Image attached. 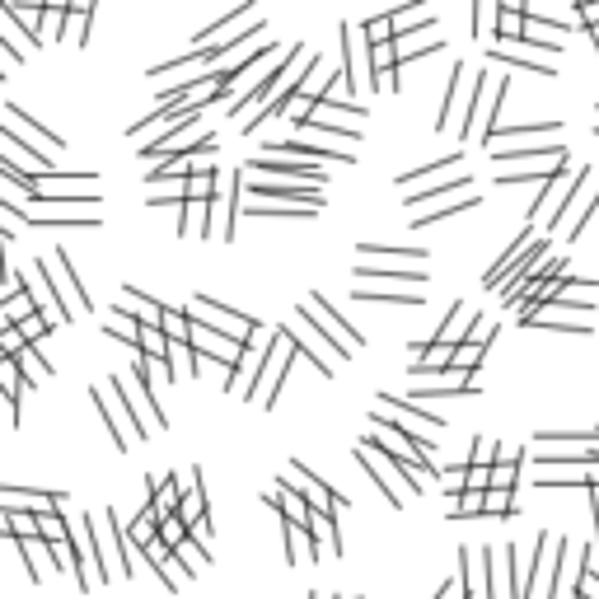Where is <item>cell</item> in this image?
<instances>
[{
  "mask_svg": "<svg viewBox=\"0 0 599 599\" xmlns=\"http://www.w3.org/2000/svg\"><path fill=\"white\" fill-rule=\"evenodd\" d=\"M361 258H393V262H426V249H384V244H361Z\"/></svg>",
  "mask_w": 599,
  "mask_h": 599,
  "instance_id": "d590c367",
  "label": "cell"
},
{
  "mask_svg": "<svg viewBox=\"0 0 599 599\" xmlns=\"http://www.w3.org/2000/svg\"><path fill=\"white\" fill-rule=\"evenodd\" d=\"M356 300H370V305H422L417 291H384V295H375L366 286H356Z\"/></svg>",
  "mask_w": 599,
  "mask_h": 599,
  "instance_id": "74e56055",
  "label": "cell"
},
{
  "mask_svg": "<svg viewBox=\"0 0 599 599\" xmlns=\"http://www.w3.org/2000/svg\"><path fill=\"white\" fill-rule=\"evenodd\" d=\"M136 347H141L145 361H155V366H165V361H169V337H165V328H141Z\"/></svg>",
  "mask_w": 599,
  "mask_h": 599,
  "instance_id": "603a6c76",
  "label": "cell"
},
{
  "mask_svg": "<svg viewBox=\"0 0 599 599\" xmlns=\"http://www.w3.org/2000/svg\"><path fill=\"white\" fill-rule=\"evenodd\" d=\"M5 127H10V132H24V136H33V145H48V150H61V136H52L48 127H37V123H28V112H24L19 103H5Z\"/></svg>",
  "mask_w": 599,
  "mask_h": 599,
  "instance_id": "5bb4252c",
  "label": "cell"
},
{
  "mask_svg": "<svg viewBox=\"0 0 599 599\" xmlns=\"http://www.w3.org/2000/svg\"><path fill=\"white\" fill-rule=\"evenodd\" d=\"M183 375H192V347H183V342H169L165 380H183Z\"/></svg>",
  "mask_w": 599,
  "mask_h": 599,
  "instance_id": "d6a6232c",
  "label": "cell"
},
{
  "mask_svg": "<svg viewBox=\"0 0 599 599\" xmlns=\"http://www.w3.org/2000/svg\"><path fill=\"white\" fill-rule=\"evenodd\" d=\"M473 207H477V192H468V197H459V202H445V207L426 211L417 225H441V220H450V216H459V211H473Z\"/></svg>",
  "mask_w": 599,
  "mask_h": 599,
  "instance_id": "836d02e7",
  "label": "cell"
},
{
  "mask_svg": "<svg viewBox=\"0 0 599 599\" xmlns=\"http://www.w3.org/2000/svg\"><path fill=\"white\" fill-rule=\"evenodd\" d=\"M174 562H178V572H183V576L192 581L197 572H202V567H207V548H202V543H197V539H187L183 548H174Z\"/></svg>",
  "mask_w": 599,
  "mask_h": 599,
  "instance_id": "cb8c5ba5",
  "label": "cell"
},
{
  "mask_svg": "<svg viewBox=\"0 0 599 599\" xmlns=\"http://www.w3.org/2000/svg\"><path fill=\"white\" fill-rule=\"evenodd\" d=\"M300 309H305V318H309V324L318 328V337L328 342V351L337 356V361H351V356L361 351V342H366V337L356 333V328L347 324V318H342V314H337V309H333L324 295H309Z\"/></svg>",
  "mask_w": 599,
  "mask_h": 599,
  "instance_id": "6da1fadb",
  "label": "cell"
},
{
  "mask_svg": "<svg viewBox=\"0 0 599 599\" xmlns=\"http://www.w3.org/2000/svg\"><path fill=\"white\" fill-rule=\"evenodd\" d=\"M192 539H197V543H211V520H197V525H192Z\"/></svg>",
  "mask_w": 599,
  "mask_h": 599,
  "instance_id": "b9f144b4",
  "label": "cell"
},
{
  "mask_svg": "<svg viewBox=\"0 0 599 599\" xmlns=\"http://www.w3.org/2000/svg\"><path fill=\"white\" fill-rule=\"evenodd\" d=\"M19 370H24L28 380H48V375H52V361H43V356H37V351L28 347V351L19 356Z\"/></svg>",
  "mask_w": 599,
  "mask_h": 599,
  "instance_id": "ab89813d",
  "label": "cell"
},
{
  "mask_svg": "<svg viewBox=\"0 0 599 599\" xmlns=\"http://www.w3.org/2000/svg\"><path fill=\"white\" fill-rule=\"evenodd\" d=\"M590 37H594V52H599V28H590Z\"/></svg>",
  "mask_w": 599,
  "mask_h": 599,
  "instance_id": "7bdbcfd3",
  "label": "cell"
},
{
  "mask_svg": "<svg viewBox=\"0 0 599 599\" xmlns=\"http://www.w3.org/2000/svg\"><path fill=\"white\" fill-rule=\"evenodd\" d=\"M492 61L515 66V70H525V75H552V66H548V61H529L525 52H506V48H497V52H492Z\"/></svg>",
  "mask_w": 599,
  "mask_h": 599,
  "instance_id": "4dcf8cb0",
  "label": "cell"
},
{
  "mask_svg": "<svg viewBox=\"0 0 599 599\" xmlns=\"http://www.w3.org/2000/svg\"><path fill=\"white\" fill-rule=\"evenodd\" d=\"M492 155H497V165H515V169H520V165H543V159H548V165H562V159H572L562 141H539V145H520V150H492Z\"/></svg>",
  "mask_w": 599,
  "mask_h": 599,
  "instance_id": "52a82bcc",
  "label": "cell"
},
{
  "mask_svg": "<svg viewBox=\"0 0 599 599\" xmlns=\"http://www.w3.org/2000/svg\"><path fill=\"white\" fill-rule=\"evenodd\" d=\"M459 80H464V61L450 66V85H445V99H441V117H435V132H450V108H455V94H459Z\"/></svg>",
  "mask_w": 599,
  "mask_h": 599,
  "instance_id": "1f68e13d",
  "label": "cell"
},
{
  "mask_svg": "<svg viewBox=\"0 0 599 599\" xmlns=\"http://www.w3.org/2000/svg\"><path fill=\"white\" fill-rule=\"evenodd\" d=\"M398 66H408V61H422V57H431V52H441L445 48V37H435V33H417V37H398Z\"/></svg>",
  "mask_w": 599,
  "mask_h": 599,
  "instance_id": "2e32d148",
  "label": "cell"
},
{
  "mask_svg": "<svg viewBox=\"0 0 599 599\" xmlns=\"http://www.w3.org/2000/svg\"><path fill=\"white\" fill-rule=\"evenodd\" d=\"M557 132H562V123H557V117H548V123H520V127H501L497 136L501 141H529V136H557Z\"/></svg>",
  "mask_w": 599,
  "mask_h": 599,
  "instance_id": "484cf974",
  "label": "cell"
},
{
  "mask_svg": "<svg viewBox=\"0 0 599 599\" xmlns=\"http://www.w3.org/2000/svg\"><path fill=\"white\" fill-rule=\"evenodd\" d=\"M286 483L314 506V515H337L342 506H347V497L342 492H333L328 483H324V477H318V473H309L305 464H291L286 468Z\"/></svg>",
  "mask_w": 599,
  "mask_h": 599,
  "instance_id": "277c9868",
  "label": "cell"
},
{
  "mask_svg": "<svg viewBox=\"0 0 599 599\" xmlns=\"http://www.w3.org/2000/svg\"><path fill=\"white\" fill-rule=\"evenodd\" d=\"M497 464H501V445L487 441V435H477V441H473V464H468V468H497Z\"/></svg>",
  "mask_w": 599,
  "mask_h": 599,
  "instance_id": "f35d334b",
  "label": "cell"
},
{
  "mask_svg": "<svg viewBox=\"0 0 599 599\" xmlns=\"http://www.w3.org/2000/svg\"><path fill=\"white\" fill-rule=\"evenodd\" d=\"M15 548L28 557V581H37V585H43V581H48V572H57L52 543H43V539H15Z\"/></svg>",
  "mask_w": 599,
  "mask_h": 599,
  "instance_id": "4fadbf2b",
  "label": "cell"
},
{
  "mask_svg": "<svg viewBox=\"0 0 599 599\" xmlns=\"http://www.w3.org/2000/svg\"><path fill=\"white\" fill-rule=\"evenodd\" d=\"M0 501H5V510H33V515H52V510H61L66 492H24V487H5V492H0Z\"/></svg>",
  "mask_w": 599,
  "mask_h": 599,
  "instance_id": "8fae6325",
  "label": "cell"
},
{
  "mask_svg": "<svg viewBox=\"0 0 599 599\" xmlns=\"http://www.w3.org/2000/svg\"><path fill=\"white\" fill-rule=\"evenodd\" d=\"M356 282H389V286H426V267H375L356 262Z\"/></svg>",
  "mask_w": 599,
  "mask_h": 599,
  "instance_id": "9c48e42d",
  "label": "cell"
},
{
  "mask_svg": "<svg viewBox=\"0 0 599 599\" xmlns=\"http://www.w3.org/2000/svg\"><path fill=\"white\" fill-rule=\"evenodd\" d=\"M192 539V525H183L178 515H165V520H159V543L165 548H183Z\"/></svg>",
  "mask_w": 599,
  "mask_h": 599,
  "instance_id": "e575fe53",
  "label": "cell"
},
{
  "mask_svg": "<svg viewBox=\"0 0 599 599\" xmlns=\"http://www.w3.org/2000/svg\"><path fill=\"white\" fill-rule=\"evenodd\" d=\"M253 216H272V220H309L318 207H282V202H253Z\"/></svg>",
  "mask_w": 599,
  "mask_h": 599,
  "instance_id": "83f0119b",
  "label": "cell"
},
{
  "mask_svg": "<svg viewBox=\"0 0 599 599\" xmlns=\"http://www.w3.org/2000/svg\"><path fill=\"white\" fill-rule=\"evenodd\" d=\"M117 309H123L127 318H136L141 328H165V314H169V305L145 300V295L132 291V286H123V300H117Z\"/></svg>",
  "mask_w": 599,
  "mask_h": 599,
  "instance_id": "30bf717a",
  "label": "cell"
},
{
  "mask_svg": "<svg viewBox=\"0 0 599 599\" xmlns=\"http://www.w3.org/2000/svg\"><path fill=\"white\" fill-rule=\"evenodd\" d=\"M150 506H155L159 515H178V506H183V477H178V473H169L165 483H155Z\"/></svg>",
  "mask_w": 599,
  "mask_h": 599,
  "instance_id": "ac0fdd59",
  "label": "cell"
},
{
  "mask_svg": "<svg viewBox=\"0 0 599 599\" xmlns=\"http://www.w3.org/2000/svg\"><path fill=\"white\" fill-rule=\"evenodd\" d=\"M282 534H286V562H318V543H309V529L295 525V520H282Z\"/></svg>",
  "mask_w": 599,
  "mask_h": 599,
  "instance_id": "9a60e30c",
  "label": "cell"
},
{
  "mask_svg": "<svg viewBox=\"0 0 599 599\" xmlns=\"http://www.w3.org/2000/svg\"><path fill=\"white\" fill-rule=\"evenodd\" d=\"M599 211V187L590 183V192H585V202H581V211H576V220L567 225V239H581L585 234V225H590V216Z\"/></svg>",
  "mask_w": 599,
  "mask_h": 599,
  "instance_id": "8d00e7d4",
  "label": "cell"
},
{
  "mask_svg": "<svg viewBox=\"0 0 599 599\" xmlns=\"http://www.w3.org/2000/svg\"><path fill=\"white\" fill-rule=\"evenodd\" d=\"M501 33V5H492V0H477L473 5V37L477 43H487V37Z\"/></svg>",
  "mask_w": 599,
  "mask_h": 599,
  "instance_id": "d6986e66",
  "label": "cell"
},
{
  "mask_svg": "<svg viewBox=\"0 0 599 599\" xmlns=\"http://www.w3.org/2000/svg\"><path fill=\"white\" fill-rule=\"evenodd\" d=\"M192 347L202 356H211V361H220L225 370H234L239 361H244V342H234V337H225V333H216L207 324H197V318H192Z\"/></svg>",
  "mask_w": 599,
  "mask_h": 599,
  "instance_id": "5b68a950",
  "label": "cell"
},
{
  "mask_svg": "<svg viewBox=\"0 0 599 599\" xmlns=\"http://www.w3.org/2000/svg\"><path fill=\"white\" fill-rule=\"evenodd\" d=\"M103 333L117 337V342H136V337H141V324H136V318H127L123 309H112V314L103 318Z\"/></svg>",
  "mask_w": 599,
  "mask_h": 599,
  "instance_id": "4316f807",
  "label": "cell"
},
{
  "mask_svg": "<svg viewBox=\"0 0 599 599\" xmlns=\"http://www.w3.org/2000/svg\"><path fill=\"white\" fill-rule=\"evenodd\" d=\"M473 328H477V309H473V305H464V300H455V305H450V314H445V324L435 328V337H431V342H441V347H464V342L473 337Z\"/></svg>",
  "mask_w": 599,
  "mask_h": 599,
  "instance_id": "8992f818",
  "label": "cell"
},
{
  "mask_svg": "<svg viewBox=\"0 0 599 599\" xmlns=\"http://www.w3.org/2000/svg\"><path fill=\"white\" fill-rule=\"evenodd\" d=\"M178 520H183V525H197V520H207L202 468H187V477H183V506H178Z\"/></svg>",
  "mask_w": 599,
  "mask_h": 599,
  "instance_id": "7c38bea8",
  "label": "cell"
},
{
  "mask_svg": "<svg viewBox=\"0 0 599 599\" xmlns=\"http://www.w3.org/2000/svg\"><path fill=\"white\" fill-rule=\"evenodd\" d=\"M459 159H464V150H450L445 159H435V165H426V169H412V174H403V178H398V187H412V183H422V178H431V187H435V183H445L441 174H445L450 165H459Z\"/></svg>",
  "mask_w": 599,
  "mask_h": 599,
  "instance_id": "7402d4cb",
  "label": "cell"
},
{
  "mask_svg": "<svg viewBox=\"0 0 599 599\" xmlns=\"http://www.w3.org/2000/svg\"><path fill=\"white\" fill-rule=\"evenodd\" d=\"M464 187H473L468 174L445 178V183H435V187H417V192H408V207H422V202H431V197H450V192H464Z\"/></svg>",
  "mask_w": 599,
  "mask_h": 599,
  "instance_id": "d4e9b609",
  "label": "cell"
},
{
  "mask_svg": "<svg viewBox=\"0 0 599 599\" xmlns=\"http://www.w3.org/2000/svg\"><path fill=\"white\" fill-rule=\"evenodd\" d=\"M94 408L103 412V426H108V435H112V450H127V441H132V431L123 426V417H117V412L108 408V389H94Z\"/></svg>",
  "mask_w": 599,
  "mask_h": 599,
  "instance_id": "ffe728a7",
  "label": "cell"
},
{
  "mask_svg": "<svg viewBox=\"0 0 599 599\" xmlns=\"http://www.w3.org/2000/svg\"><path fill=\"white\" fill-rule=\"evenodd\" d=\"M187 318H197V324H207V328H216V333H225V337H234V342H244V347H249L253 333H262L258 318L239 314V309H225V305H216L211 295H192Z\"/></svg>",
  "mask_w": 599,
  "mask_h": 599,
  "instance_id": "7a4b0ae2",
  "label": "cell"
},
{
  "mask_svg": "<svg viewBox=\"0 0 599 599\" xmlns=\"http://www.w3.org/2000/svg\"><path fill=\"white\" fill-rule=\"evenodd\" d=\"M529 244H534V225H525V234H520V239H515V244H510V249H506V253H501V258H497L492 267H487V276H483V286H487V291H501V286L510 282V272H515V267H520V258L529 253Z\"/></svg>",
  "mask_w": 599,
  "mask_h": 599,
  "instance_id": "ba28073f",
  "label": "cell"
},
{
  "mask_svg": "<svg viewBox=\"0 0 599 599\" xmlns=\"http://www.w3.org/2000/svg\"><path fill=\"white\" fill-rule=\"evenodd\" d=\"M477 361H483V347L464 342V347H459V356H455V366H459V370H468V375H477Z\"/></svg>",
  "mask_w": 599,
  "mask_h": 599,
  "instance_id": "60d3db41",
  "label": "cell"
},
{
  "mask_svg": "<svg viewBox=\"0 0 599 599\" xmlns=\"http://www.w3.org/2000/svg\"><path fill=\"white\" fill-rule=\"evenodd\" d=\"M37 534H43V543H66L70 539V520H61V510H52V515H37Z\"/></svg>",
  "mask_w": 599,
  "mask_h": 599,
  "instance_id": "f1b7e54d",
  "label": "cell"
},
{
  "mask_svg": "<svg viewBox=\"0 0 599 599\" xmlns=\"http://www.w3.org/2000/svg\"><path fill=\"white\" fill-rule=\"evenodd\" d=\"M90 19H94V5H90V0H80V5H70V19H66V37H61V43H75V48H85L90 43Z\"/></svg>",
  "mask_w": 599,
  "mask_h": 599,
  "instance_id": "44dd1931",
  "label": "cell"
},
{
  "mask_svg": "<svg viewBox=\"0 0 599 599\" xmlns=\"http://www.w3.org/2000/svg\"><path fill=\"white\" fill-rule=\"evenodd\" d=\"M52 258H57V272H61V282H66V291H70L75 309H94V300H90L85 282H80V276H75V258H70V249H57Z\"/></svg>",
  "mask_w": 599,
  "mask_h": 599,
  "instance_id": "e0dca14e",
  "label": "cell"
},
{
  "mask_svg": "<svg viewBox=\"0 0 599 599\" xmlns=\"http://www.w3.org/2000/svg\"><path fill=\"white\" fill-rule=\"evenodd\" d=\"M0 529H5L10 539H43L37 534V515H24V510H5V525Z\"/></svg>",
  "mask_w": 599,
  "mask_h": 599,
  "instance_id": "f546056e",
  "label": "cell"
},
{
  "mask_svg": "<svg viewBox=\"0 0 599 599\" xmlns=\"http://www.w3.org/2000/svg\"><path fill=\"white\" fill-rule=\"evenodd\" d=\"M249 197L258 202H282V207H324V187L318 183H272V178H253L244 183Z\"/></svg>",
  "mask_w": 599,
  "mask_h": 599,
  "instance_id": "3957f363",
  "label": "cell"
}]
</instances>
